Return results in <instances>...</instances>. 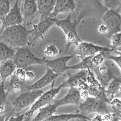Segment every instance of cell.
<instances>
[{
    "mask_svg": "<svg viewBox=\"0 0 121 121\" xmlns=\"http://www.w3.org/2000/svg\"><path fill=\"white\" fill-rule=\"evenodd\" d=\"M75 9L71 13L72 17L80 23L84 19H101L108 10L102 0H74Z\"/></svg>",
    "mask_w": 121,
    "mask_h": 121,
    "instance_id": "1",
    "label": "cell"
},
{
    "mask_svg": "<svg viewBox=\"0 0 121 121\" xmlns=\"http://www.w3.org/2000/svg\"><path fill=\"white\" fill-rule=\"evenodd\" d=\"M29 30L22 24L7 27L1 31L0 42L16 49L27 46Z\"/></svg>",
    "mask_w": 121,
    "mask_h": 121,
    "instance_id": "2",
    "label": "cell"
},
{
    "mask_svg": "<svg viewBox=\"0 0 121 121\" xmlns=\"http://www.w3.org/2000/svg\"><path fill=\"white\" fill-rule=\"evenodd\" d=\"M53 21L58 28L63 32L66 38V50L67 52L72 45L76 46L81 40L78 35L77 26L79 23L76 20H72L71 13H68L65 19H53Z\"/></svg>",
    "mask_w": 121,
    "mask_h": 121,
    "instance_id": "3",
    "label": "cell"
},
{
    "mask_svg": "<svg viewBox=\"0 0 121 121\" xmlns=\"http://www.w3.org/2000/svg\"><path fill=\"white\" fill-rule=\"evenodd\" d=\"M13 60L17 68L26 69L34 65L44 64V59L37 56L28 48L24 46L16 48Z\"/></svg>",
    "mask_w": 121,
    "mask_h": 121,
    "instance_id": "4",
    "label": "cell"
},
{
    "mask_svg": "<svg viewBox=\"0 0 121 121\" xmlns=\"http://www.w3.org/2000/svg\"><path fill=\"white\" fill-rule=\"evenodd\" d=\"M62 88L61 85L56 88L52 87L49 90L40 95L36 101L31 105L29 110L24 113V121L32 120L33 116L35 113L37 112L40 108L52 103Z\"/></svg>",
    "mask_w": 121,
    "mask_h": 121,
    "instance_id": "5",
    "label": "cell"
},
{
    "mask_svg": "<svg viewBox=\"0 0 121 121\" xmlns=\"http://www.w3.org/2000/svg\"><path fill=\"white\" fill-rule=\"evenodd\" d=\"M54 25L55 23L53 19L50 18L40 21L37 24H33L32 29L29 30L27 46L30 48L34 47L43 39L47 32Z\"/></svg>",
    "mask_w": 121,
    "mask_h": 121,
    "instance_id": "6",
    "label": "cell"
},
{
    "mask_svg": "<svg viewBox=\"0 0 121 121\" xmlns=\"http://www.w3.org/2000/svg\"><path fill=\"white\" fill-rule=\"evenodd\" d=\"M78 106L79 109L77 112L85 115L92 113L102 115L110 112L109 103L93 96L83 100Z\"/></svg>",
    "mask_w": 121,
    "mask_h": 121,
    "instance_id": "7",
    "label": "cell"
},
{
    "mask_svg": "<svg viewBox=\"0 0 121 121\" xmlns=\"http://www.w3.org/2000/svg\"><path fill=\"white\" fill-rule=\"evenodd\" d=\"M101 52H112L118 54L110 48L82 41H81L75 46L74 53L78 59L81 60L84 58L92 56L95 54Z\"/></svg>",
    "mask_w": 121,
    "mask_h": 121,
    "instance_id": "8",
    "label": "cell"
},
{
    "mask_svg": "<svg viewBox=\"0 0 121 121\" xmlns=\"http://www.w3.org/2000/svg\"><path fill=\"white\" fill-rule=\"evenodd\" d=\"M21 13L23 18V25L29 27L33 24L34 21L38 17L36 0H18Z\"/></svg>",
    "mask_w": 121,
    "mask_h": 121,
    "instance_id": "9",
    "label": "cell"
},
{
    "mask_svg": "<svg viewBox=\"0 0 121 121\" xmlns=\"http://www.w3.org/2000/svg\"><path fill=\"white\" fill-rule=\"evenodd\" d=\"M108 30L107 36L109 38L115 33L121 32V10L108 9L101 18Z\"/></svg>",
    "mask_w": 121,
    "mask_h": 121,
    "instance_id": "10",
    "label": "cell"
},
{
    "mask_svg": "<svg viewBox=\"0 0 121 121\" xmlns=\"http://www.w3.org/2000/svg\"><path fill=\"white\" fill-rule=\"evenodd\" d=\"M43 93L42 89L28 91L18 95L11 102V104L14 110L19 112L26 107L31 106Z\"/></svg>",
    "mask_w": 121,
    "mask_h": 121,
    "instance_id": "11",
    "label": "cell"
},
{
    "mask_svg": "<svg viewBox=\"0 0 121 121\" xmlns=\"http://www.w3.org/2000/svg\"><path fill=\"white\" fill-rule=\"evenodd\" d=\"M87 72L86 81L88 85V91L89 95L109 103V101L105 95L104 88L99 83L92 70L88 69L87 70Z\"/></svg>",
    "mask_w": 121,
    "mask_h": 121,
    "instance_id": "12",
    "label": "cell"
},
{
    "mask_svg": "<svg viewBox=\"0 0 121 121\" xmlns=\"http://www.w3.org/2000/svg\"><path fill=\"white\" fill-rule=\"evenodd\" d=\"M75 56L74 52L71 55L62 56L51 60L44 59V64L47 68L52 70L54 73L58 75H62L68 70L70 69V66H68V62Z\"/></svg>",
    "mask_w": 121,
    "mask_h": 121,
    "instance_id": "13",
    "label": "cell"
},
{
    "mask_svg": "<svg viewBox=\"0 0 121 121\" xmlns=\"http://www.w3.org/2000/svg\"><path fill=\"white\" fill-rule=\"evenodd\" d=\"M2 31L7 27L22 24L23 18L19 9L18 0H16L13 6L11 8L9 13L2 19Z\"/></svg>",
    "mask_w": 121,
    "mask_h": 121,
    "instance_id": "14",
    "label": "cell"
},
{
    "mask_svg": "<svg viewBox=\"0 0 121 121\" xmlns=\"http://www.w3.org/2000/svg\"><path fill=\"white\" fill-rule=\"evenodd\" d=\"M59 76L60 75L54 73L48 68H47L46 72L40 79L32 85H26L25 88L28 91L42 89L51 83H54L56 78Z\"/></svg>",
    "mask_w": 121,
    "mask_h": 121,
    "instance_id": "15",
    "label": "cell"
},
{
    "mask_svg": "<svg viewBox=\"0 0 121 121\" xmlns=\"http://www.w3.org/2000/svg\"><path fill=\"white\" fill-rule=\"evenodd\" d=\"M80 91L77 88H69V91L62 98L52 101L57 107L66 105H79L80 102Z\"/></svg>",
    "mask_w": 121,
    "mask_h": 121,
    "instance_id": "16",
    "label": "cell"
},
{
    "mask_svg": "<svg viewBox=\"0 0 121 121\" xmlns=\"http://www.w3.org/2000/svg\"><path fill=\"white\" fill-rule=\"evenodd\" d=\"M74 9V0H56L53 10L48 18L53 19L61 13H72Z\"/></svg>",
    "mask_w": 121,
    "mask_h": 121,
    "instance_id": "17",
    "label": "cell"
},
{
    "mask_svg": "<svg viewBox=\"0 0 121 121\" xmlns=\"http://www.w3.org/2000/svg\"><path fill=\"white\" fill-rule=\"evenodd\" d=\"M56 0H36L39 21L49 17L53 11Z\"/></svg>",
    "mask_w": 121,
    "mask_h": 121,
    "instance_id": "18",
    "label": "cell"
},
{
    "mask_svg": "<svg viewBox=\"0 0 121 121\" xmlns=\"http://www.w3.org/2000/svg\"><path fill=\"white\" fill-rule=\"evenodd\" d=\"M121 77H115L104 88V92L109 103L121 93Z\"/></svg>",
    "mask_w": 121,
    "mask_h": 121,
    "instance_id": "19",
    "label": "cell"
},
{
    "mask_svg": "<svg viewBox=\"0 0 121 121\" xmlns=\"http://www.w3.org/2000/svg\"><path fill=\"white\" fill-rule=\"evenodd\" d=\"M25 82H23L13 74L4 81V87L8 95L10 93L17 94L25 87Z\"/></svg>",
    "mask_w": 121,
    "mask_h": 121,
    "instance_id": "20",
    "label": "cell"
},
{
    "mask_svg": "<svg viewBox=\"0 0 121 121\" xmlns=\"http://www.w3.org/2000/svg\"><path fill=\"white\" fill-rule=\"evenodd\" d=\"M82 120V121H91V119L86 115L81 114L80 112L69 113V114H62L59 115H53L46 121H68L72 120Z\"/></svg>",
    "mask_w": 121,
    "mask_h": 121,
    "instance_id": "21",
    "label": "cell"
},
{
    "mask_svg": "<svg viewBox=\"0 0 121 121\" xmlns=\"http://www.w3.org/2000/svg\"><path fill=\"white\" fill-rule=\"evenodd\" d=\"M57 108V106L53 102L48 104L39 109L37 114L34 118H32V120L35 121H46L55 114Z\"/></svg>",
    "mask_w": 121,
    "mask_h": 121,
    "instance_id": "22",
    "label": "cell"
},
{
    "mask_svg": "<svg viewBox=\"0 0 121 121\" xmlns=\"http://www.w3.org/2000/svg\"><path fill=\"white\" fill-rule=\"evenodd\" d=\"M87 74V70H80L74 74L68 75L67 79L61 84L62 88H77L78 83L80 80H86Z\"/></svg>",
    "mask_w": 121,
    "mask_h": 121,
    "instance_id": "23",
    "label": "cell"
},
{
    "mask_svg": "<svg viewBox=\"0 0 121 121\" xmlns=\"http://www.w3.org/2000/svg\"><path fill=\"white\" fill-rule=\"evenodd\" d=\"M13 59H10L1 62L0 65V78L2 81H4L10 77L16 69Z\"/></svg>",
    "mask_w": 121,
    "mask_h": 121,
    "instance_id": "24",
    "label": "cell"
},
{
    "mask_svg": "<svg viewBox=\"0 0 121 121\" xmlns=\"http://www.w3.org/2000/svg\"><path fill=\"white\" fill-rule=\"evenodd\" d=\"M15 49L11 48L2 42H0V62L13 59Z\"/></svg>",
    "mask_w": 121,
    "mask_h": 121,
    "instance_id": "25",
    "label": "cell"
},
{
    "mask_svg": "<svg viewBox=\"0 0 121 121\" xmlns=\"http://www.w3.org/2000/svg\"><path fill=\"white\" fill-rule=\"evenodd\" d=\"M110 48L116 52L121 54V32L115 33L110 37Z\"/></svg>",
    "mask_w": 121,
    "mask_h": 121,
    "instance_id": "26",
    "label": "cell"
},
{
    "mask_svg": "<svg viewBox=\"0 0 121 121\" xmlns=\"http://www.w3.org/2000/svg\"><path fill=\"white\" fill-rule=\"evenodd\" d=\"M91 57H88L80 60L79 63L75 65L70 66V69L74 70H87L88 69H92L93 64L91 62Z\"/></svg>",
    "mask_w": 121,
    "mask_h": 121,
    "instance_id": "27",
    "label": "cell"
},
{
    "mask_svg": "<svg viewBox=\"0 0 121 121\" xmlns=\"http://www.w3.org/2000/svg\"><path fill=\"white\" fill-rule=\"evenodd\" d=\"M107 52H101L95 54L91 57V62L94 66H99L103 65L107 61Z\"/></svg>",
    "mask_w": 121,
    "mask_h": 121,
    "instance_id": "28",
    "label": "cell"
},
{
    "mask_svg": "<svg viewBox=\"0 0 121 121\" xmlns=\"http://www.w3.org/2000/svg\"><path fill=\"white\" fill-rule=\"evenodd\" d=\"M43 53L49 57H54L60 54L59 48L55 44L50 43L47 45L43 51Z\"/></svg>",
    "mask_w": 121,
    "mask_h": 121,
    "instance_id": "29",
    "label": "cell"
},
{
    "mask_svg": "<svg viewBox=\"0 0 121 121\" xmlns=\"http://www.w3.org/2000/svg\"><path fill=\"white\" fill-rule=\"evenodd\" d=\"M10 9V0H0V20L5 16Z\"/></svg>",
    "mask_w": 121,
    "mask_h": 121,
    "instance_id": "30",
    "label": "cell"
},
{
    "mask_svg": "<svg viewBox=\"0 0 121 121\" xmlns=\"http://www.w3.org/2000/svg\"><path fill=\"white\" fill-rule=\"evenodd\" d=\"M108 9L121 10V0H102Z\"/></svg>",
    "mask_w": 121,
    "mask_h": 121,
    "instance_id": "31",
    "label": "cell"
},
{
    "mask_svg": "<svg viewBox=\"0 0 121 121\" xmlns=\"http://www.w3.org/2000/svg\"><path fill=\"white\" fill-rule=\"evenodd\" d=\"M107 60H111L114 62L115 65L117 66L120 71H121V54H116L112 52H107Z\"/></svg>",
    "mask_w": 121,
    "mask_h": 121,
    "instance_id": "32",
    "label": "cell"
},
{
    "mask_svg": "<svg viewBox=\"0 0 121 121\" xmlns=\"http://www.w3.org/2000/svg\"><path fill=\"white\" fill-rule=\"evenodd\" d=\"M26 69L23 68H16V69L13 73V75H15L19 80L25 82V74H26Z\"/></svg>",
    "mask_w": 121,
    "mask_h": 121,
    "instance_id": "33",
    "label": "cell"
},
{
    "mask_svg": "<svg viewBox=\"0 0 121 121\" xmlns=\"http://www.w3.org/2000/svg\"><path fill=\"white\" fill-rule=\"evenodd\" d=\"M8 94L4 87V81L0 84V106H4L7 102Z\"/></svg>",
    "mask_w": 121,
    "mask_h": 121,
    "instance_id": "34",
    "label": "cell"
},
{
    "mask_svg": "<svg viewBox=\"0 0 121 121\" xmlns=\"http://www.w3.org/2000/svg\"><path fill=\"white\" fill-rule=\"evenodd\" d=\"M77 88L80 91H88V85L86 80H80L78 83Z\"/></svg>",
    "mask_w": 121,
    "mask_h": 121,
    "instance_id": "35",
    "label": "cell"
},
{
    "mask_svg": "<svg viewBox=\"0 0 121 121\" xmlns=\"http://www.w3.org/2000/svg\"><path fill=\"white\" fill-rule=\"evenodd\" d=\"M97 31L101 35H107L108 33V28H107L106 25L104 24H103V23L99 26L98 29H97Z\"/></svg>",
    "mask_w": 121,
    "mask_h": 121,
    "instance_id": "36",
    "label": "cell"
},
{
    "mask_svg": "<svg viewBox=\"0 0 121 121\" xmlns=\"http://www.w3.org/2000/svg\"><path fill=\"white\" fill-rule=\"evenodd\" d=\"M35 73L31 70L26 71L25 74V80L28 81H31L33 80L35 78Z\"/></svg>",
    "mask_w": 121,
    "mask_h": 121,
    "instance_id": "37",
    "label": "cell"
},
{
    "mask_svg": "<svg viewBox=\"0 0 121 121\" xmlns=\"http://www.w3.org/2000/svg\"><path fill=\"white\" fill-rule=\"evenodd\" d=\"M24 114H22L21 115H16V116H11L10 118L7 119L6 120L8 121H24Z\"/></svg>",
    "mask_w": 121,
    "mask_h": 121,
    "instance_id": "38",
    "label": "cell"
},
{
    "mask_svg": "<svg viewBox=\"0 0 121 121\" xmlns=\"http://www.w3.org/2000/svg\"><path fill=\"white\" fill-rule=\"evenodd\" d=\"M80 97L82 100H85L89 97V93L88 91H80Z\"/></svg>",
    "mask_w": 121,
    "mask_h": 121,
    "instance_id": "39",
    "label": "cell"
},
{
    "mask_svg": "<svg viewBox=\"0 0 121 121\" xmlns=\"http://www.w3.org/2000/svg\"><path fill=\"white\" fill-rule=\"evenodd\" d=\"M1 28H2V21L0 20V33L1 32Z\"/></svg>",
    "mask_w": 121,
    "mask_h": 121,
    "instance_id": "40",
    "label": "cell"
},
{
    "mask_svg": "<svg viewBox=\"0 0 121 121\" xmlns=\"http://www.w3.org/2000/svg\"><path fill=\"white\" fill-rule=\"evenodd\" d=\"M2 82H3L2 81V80L1 79V78H0V84H1L2 83Z\"/></svg>",
    "mask_w": 121,
    "mask_h": 121,
    "instance_id": "41",
    "label": "cell"
},
{
    "mask_svg": "<svg viewBox=\"0 0 121 121\" xmlns=\"http://www.w3.org/2000/svg\"><path fill=\"white\" fill-rule=\"evenodd\" d=\"M0 65H1V62H0Z\"/></svg>",
    "mask_w": 121,
    "mask_h": 121,
    "instance_id": "42",
    "label": "cell"
}]
</instances>
